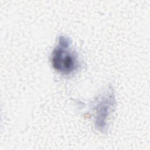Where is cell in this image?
I'll return each instance as SVG.
<instances>
[{
    "label": "cell",
    "mask_w": 150,
    "mask_h": 150,
    "mask_svg": "<svg viewBox=\"0 0 150 150\" xmlns=\"http://www.w3.org/2000/svg\"><path fill=\"white\" fill-rule=\"evenodd\" d=\"M70 46L69 39L63 36H60L58 45L53 50L52 55L53 68L65 74L74 72L79 66L77 56Z\"/></svg>",
    "instance_id": "cell-1"
}]
</instances>
